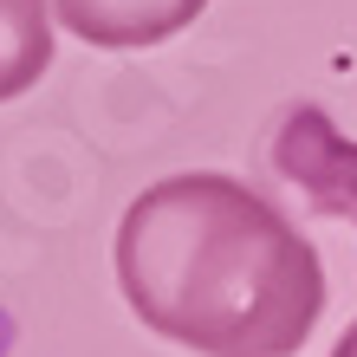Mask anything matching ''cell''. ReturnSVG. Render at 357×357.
<instances>
[{
	"mask_svg": "<svg viewBox=\"0 0 357 357\" xmlns=\"http://www.w3.org/2000/svg\"><path fill=\"white\" fill-rule=\"evenodd\" d=\"M52 66V0H0V104L33 91Z\"/></svg>",
	"mask_w": 357,
	"mask_h": 357,
	"instance_id": "4",
	"label": "cell"
},
{
	"mask_svg": "<svg viewBox=\"0 0 357 357\" xmlns=\"http://www.w3.org/2000/svg\"><path fill=\"white\" fill-rule=\"evenodd\" d=\"M202 7L208 0H52L66 33H78L85 46H111V52L162 46L182 26H195Z\"/></svg>",
	"mask_w": 357,
	"mask_h": 357,
	"instance_id": "3",
	"label": "cell"
},
{
	"mask_svg": "<svg viewBox=\"0 0 357 357\" xmlns=\"http://www.w3.org/2000/svg\"><path fill=\"white\" fill-rule=\"evenodd\" d=\"M273 169L312 202V215H338V221L357 227V143L319 111V104H292V111H280Z\"/></svg>",
	"mask_w": 357,
	"mask_h": 357,
	"instance_id": "2",
	"label": "cell"
},
{
	"mask_svg": "<svg viewBox=\"0 0 357 357\" xmlns=\"http://www.w3.org/2000/svg\"><path fill=\"white\" fill-rule=\"evenodd\" d=\"M117 286L143 331L202 357H292L325 312V260L260 188L162 176L117 221Z\"/></svg>",
	"mask_w": 357,
	"mask_h": 357,
	"instance_id": "1",
	"label": "cell"
},
{
	"mask_svg": "<svg viewBox=\"0 0 357 357\" xmlns=\"http://www.w3.org/2000/svg\"><path fill=\"white\" fill-rule=\"evenodd\" d=\"M331 357H357V325H351L344 338H338V351H331Z\"/></svg>",
	"mask_w": 357,
	"mask_h": 357,
	"instance_id": "5",
	"label": "cell"
}]
</instances>
